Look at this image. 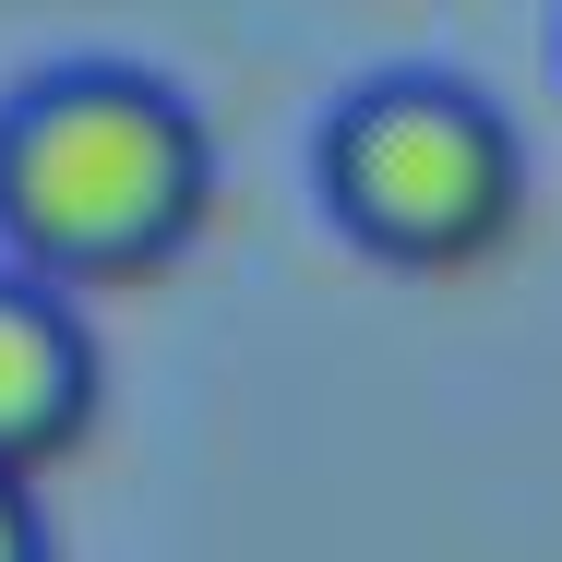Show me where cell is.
Here are the masks:
<instances>
[{"instance_id":"cell-2","label":"cell","mask_w":562,"mask_h":562,"mask_svg":"<svg viewBox=\"0 0 562 562\" xmlns=\"http://www.w3.org/2000/svg\"><path fill=\"white\" fill-rule=\"evenodd\" d=\"M324 216L395 276H479L527 227V132L467 72H371L312 132Z\"/></svg>"},{"instance_id":"cell-3","label":"cell","mask_w":562,"mask_h":562,"mask_svg":"<svg viewBox=\"0 0 562 562\" xmlns=\"http://www.w3.org/2000/svg\"><path fill=\"white\" fill-rule=\"evenodd\" d=\"M109 395V359L72 288L0 263V479H48L60 454H85Z\"/></svg>"},{"instance_id":"cell-1","label":"cell","mask_w":562,"mask_h":562,"mask_svg":"<svg viewBox=\"0 0 562 562\" xmlns=\"http://www.w3.org/2000/svg\"><path fill=\"white\" fill-rule=\"evenodd\" d=\"M216 216V132L144 60H48L0 97V263L97 300L156 288Z\"/></svg>"},{"instance_id":"cell-4","label":"cell","mask_w":562,"mask_h":562,"mask_svg":"<svg viewBox=\"0 0 562 562\" xmlns=\"http://www.w3.org/2000/svg\"><path fill=\"white\" fill-rule=\"evenodd\" d=\"M0 562H60L48 515H36V479H0Z\"/></svg>"}]
</instances>
